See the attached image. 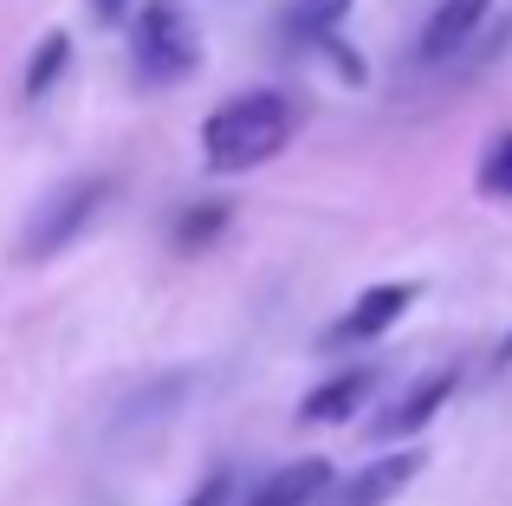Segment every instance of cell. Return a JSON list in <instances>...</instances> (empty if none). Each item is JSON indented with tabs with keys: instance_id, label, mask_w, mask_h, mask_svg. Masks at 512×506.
I'll return each mask as SVG.
<instances>
[{
	"instance_id": "obj_1",
	"label": "cell",
	"mask_w": 512,
	"mask_h": 506,
	"mask_svg": "<svg viewBox=\"0 0 512 506\" xmlns=\"http://www.w3.org/2000/svg\"><path fill=\"white\" fill-rule=\"evenodd\" d=\"M292 137H299V104L286 91H234L201 117V163L214 176H247V169L273 163Z\"/></svg>"
},
{
	"instance_id": "obj_2",
	"label": "cell",
	"mask_w": 512,
	"mask_h": 506,
	"mask_svg": "<svg viewBox=\"0 0 512 506\" xmlns=\"http://www.w3.org/2000/svg\"><path fill=\"white\" fill-rule=\"evenodd\" d=\"M130 65H137V85H182L201 65V39L188 26L182 0H143L130 13Z\"/></svg>"
},
{
	"instance_id": "obj_3",
	"label": "cell",
	"mask_w": 512,
	"mask_h": 506,
	"mask_svg": "<svg viewBox=\"0 0 512 506\" xmlns=\"http://www.w3.org/2000/svg\"><path fill=\"white\" fill-rule=\"evenodd\" d=\"M104 202H111V176H72V182H59V189L33 208V221H26L20 260H52V253H65L78 234L91 228V221L104 215Z\"/></svg>"
},
{
	"instance_id": "obj_4",
	"label": "cell",
	"mask_w": 512,
	"mask_h": 506,
	"mask_svg": "<svg viewBox=\"0 0 512 506\" xmlns=\"http://www.w3.org/2000/svg\"><path fill=\"white\" fill-rule=\"evenodd\" d=\"M422 468H428L422 448H402V455H376V461H363L357 474L331 481L318 506H389V500H396V494H402V487H409Z\"/></svg>"
},
{
	"instance_id": "obj_5",
	"label": "cell",
	"mask_w": 512,
	"mask_h": 506,
	"mask_svg": "<svg viewBox=\"0 0 512 506\" xmlns=\"http://www.w3.org/2000/svg\"><path fill=\"white\" fill-rule=\"evenodd\" d=\"M415 305V286L409 279H389V286H370V292H357L350 299V312L338 318V325L325 331V351H344V344H370V338H383L389 325H402V312Z\"/></svg>"
},
{
	"instance_id": "obj_6",
	"label": "cell",
	"mask_w": 512,
	"mask_h": 506,
	"mask_svg": "<svg viewBox=\"0 0 512 506\" xmlns=\"http://www.w3.org/2000/svg\"><path fill=\"white\" fill-rule=\"evenodd\" d=\"M454 370H428L422 383H409V390L396 396V403L383 409V416L370 422V442H409V435H422L428 422L441 416V409H448V396H454Z\"/></svg>"
},
{
	"instance_id": "obj_7",
	"label": "cell",
	"mask_w": 512,
	"mask_h": 506,
	"mask_svg": "<svg viewBox=\"0 0 512 506\" xmlns=\"http://www.w3.org/2000/svg\"><path fill=\"white\" fill-rule=\"evenodd\" d=\"M325 487H331V461L325 455H299V461H286V468L266 474L240 506H318Z\"/></svg>"
},
{
	"instance_id": "obj_8",
	"label": "cell",
	"mask_w": 512,
	"mask_h": 506,
	"mask_svg": "<svg viewBox=\"0 0 512 506\" xmlns=\"http://www.w3.org/2000/svg\"><path fill=\"white\" fill-rule=\"evenodd\" d=\"M487 13H493V0H441V7L428 13V26H422V59L428 65H448L454 52L480 33Z\"/></svg>"
},
{
	"instance_id": "obj_9",
	"label": "cell",
	"mask_w": 512,
	"mask_h": 506,
	"mask_svg": "<svg viewBox=\"0 0 512 506\" xmlns=\"http://www.w3.org/2000/svg\"><path fill=\"white\" fill-rule=\"evenodd\" d=\"M376 390V370H363V364H350L338 370V377H325L312 396L299 403V422H350L357 416V403Z\"/></svg>"
},
{
	"instance_id": "obj_10",
	"label": "cell",
	"mask_w": 512,
	"mask_h": 506,
	"mask_svg": "<svg viewBox=\"0 0 512 506\" xmlns=\"http://www.w3.org/2000/svg\"><path fill=\"white\" fill-rule=\"evenodd\" d=\"M350 7H357V0H292L286 7V33L299 39V46H325V39L344 26Z\"/></svg>"
},
{
	"instance_id": "obj_11",
	"label": "cell",
	"mask_w": 512,
	"mask_h": 506,
	"mask_svg": "<svg viewBox=\"0 0 512 506\" xmlns=\"http://www.w3.org/2000/svg\"><path fill=\"white\" fill-rule=\"evenodd\" d=\"M65 65H72V33H59V26H52V33L33 46V59H26L20 91H26V98H46V91L59 85V72H65Z\"/></svg>"
},
{
	"instance_id": "obj_12",
	"label": "cell",
	"mask_w": 512,
	"mask_h": 506,
	"mask_svg": "<svg viewBox=\"0 0 512 506\" xmlns=\"http://www.w3.org/2000/svg\"><path fill=\"white\" fill-rule=\"evenodd\" d=\"M227 221H234V208H227V202H195L182 221H175V247H182V253L214 247V241L227 234Z\"/></svg>"
},
{
	"instance_id": "obj_13",
	"label": "cell",
	"mask_w": 512,
	"mask_h": 506,
	"mask_svg": "<svg viewBox=\"0 0 512 506\" xmlns=\"http://www.w3.org/2000/svg\"><path fill=\"white\" fill-rule=\"evenodd\" d=\"M480 195H493V202H512V130L480 150Z\"/></svg>"
},
{
	"instance_id": "obj_14",
	"label": "cell",
	"mask_w": 512,
	"mask_h": 506,
	"mask_svg": "<svg viewBox=\"0 0 512 506\" xmlns=\"http://www.w3.org/2000/svg\"><path fill=\"white\" fill-rule=\"evenodd\" d=\"M182 506H234V474H227V468H214V474H208V481H201V487H195V494H188Z\"/></svg>"
},
{
	"instance_id": "obj_15",
	"label": "cell",
	"mask_w": 512,
	"mask_h": 506,
	"mask_svg": "<svg viewBox=\"0 0 512 506\" xmlns=\"http://www.w3.org/2000/svg\"><path fill=\"white\" fill-rule=\"evenodd\" d=\"M85 7H91V20H98V26H124L130 13H137V0H85Z\"/></svg>"
},
{
	"instance_id": "obj_16",
	"label": "cell",
	"mask_w": 512,
	"mask_h": 506,
	"mask_svg": "<svg viewBox=\"0 0 512 506\" xmlns=\"http://www.w3.org/2000/svg\"><path fill=\"white\" fill-rule=\"evenodd\" d=\"M500 364H512V331H506V344H500Z\"/></svg>"
}]
</instances>
